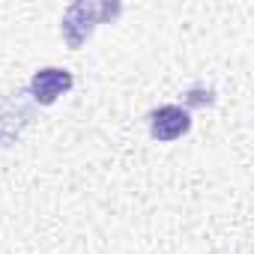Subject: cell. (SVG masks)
Wrapping results in <instances>:
<instances>
[{
    "label": "cell",
    "instance_id": "cell-1",
    "mask_svg": "<svg viewBox=\"0 0 254 254\" xmlns=\"http://www.w3.org/2000/svg\"><path fill=\"white\" fill-rule=\"evenodd\" d=\"M120 12H123V3H117V0H78L63 12V21H60L63 42L72 51H78L93 36L96 24H111L120 18Z\"/></svg>",
    "mask_w": 254,
    "mask_h": 254
},
{
    "label": "cell",
    "instance_id": "cell-2",
    "mask_svg": "<svg viewBox=\"0 0 254 254\" xmlns=\"http://www.w3.org/2000/svg\"><path fill=\"white\" fill-rule=\"evenodd\" d=\"M147 123H150V135L159 144H171L191 129V111L183 105H162L147 117Z\"/></svg>",
    "mask_w": 254,
    "mask_h": 254
},
{
    "label": "cell",
    "instance_id": "cell-3",
    "mask_svg": "<svg viewBox=\"0 0 254 254\" xmlns=\"http://www.w3.org/2000/svg\"><path fill=\"white\" fill-rule=\"evenodd\" d=\"M75 84L72 72L69 69H60V66H45V69H36L30 84H27V93L36 105H54L63 93H69Z\"/></svg>",
    "mask_w": 254,
    "mask_h": 254
}]
</instances>
